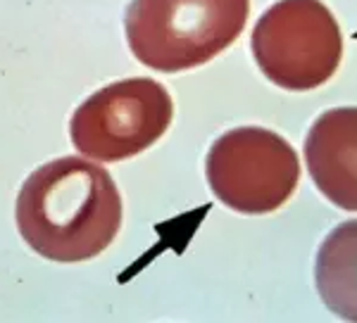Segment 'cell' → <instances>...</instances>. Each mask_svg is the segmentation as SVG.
<instances>
[{
    "label": "cell",
    "instance_id": "6",
    "mask_svg": "<svg viewBox=\"0 0 357 323\" xmlns=\"http://www.w3.org/2000/svg\"><path fill=\"white\" fill-rule=\"evenodd\" d=\"M305 159L321 195L357 212V107L326 109L305 138Z\"/></svg>",
    "mask_w": 357,
    "mask_h": 323
},
{
    "label": "cell",
    "instance_id": "3",
    "mask_svg": "<svg viewBox=\"0 0 357 323\" xmlns=\"http://www.w3.org/2000/svg\"><path fill=\"white\" fill-rule=\"evenodd\" d=\"M252 55L279 88H319L341 65V26L319 0H279L257 19Z\"/></svg>",
    "mask_w": 357,
    "mask_h": 323
},
{
    "label": "cell",
    "instance_id": "1",
    "mask_svg": "<svg viewBox=\"0 0 357 323\" xmlns=\"http://www.w3.org/2000/svg\"><path fill=\"white\" fill-rule=\"evenodd\" d=\"M17 226L36 255L77 264L110 247L122 228V198L112 176L84 157L38 166L17 198Z\"/></svg>",
    "mask_w": 357,
    "mask_h": 323
},
{
    "label": "cell",
    "instance_id": "4",
    "mask_svg": "<svg viewBox=\"0 0 357 323\" xmlns=\"http://www.w3.org/2000/svg\"><path fill=\"white\" fill-rule=\"evenodd\" d=\"M215 198L241 214H269L296 193L301 162L291 143L262 126H241L212 143L205 162Z\"/></svg>",
    "mask_w": 357,
    "mask_h": 323
},
{
    "label": "cell",
    "instance_id": "5",
    "mask_svg": "<svg viewBox=\"0 0 357 323\" xmlns=\"http://www.w3.org/2000/svg\"><path fill=\"white\" fill-rule=\"evenodd\" d=\"M172 117V95L160 81L126 79L84 100L74 112L69 134L84 157L122 162L158 143Z\"/></svg>",
    "mask_w": 357,
    "mask_h": 323
},
{
    "label": "cell",
    "instance_id": "7",
    "mask_svg": "<svg viewBox=\"0 0 357 323\" xmlns=\"http://www.w3.org/2000/svg\"><path fill=\"white\" fill-rule=\"evenodd\" d=\"M314 281L326 307L357 323V219L338 223L319 245Z\"/></svg>",
    "mask_w": 357,
    "mask_h": 323
},
{
    "label": "cell",
    "instance_id": "2",
    "mask_svg": "<svg viewBox=\"0 0 357 323\" xmlns=\"http://www.w3.org/2000/svg\"><path fill=\"white\" fill-rule=\"evenodd\" d=\"M250 0H134L124 31L141 65L158 72L200 67L243 33Z\"/></svg>",
    "mask_w": 357,
    "mask_h": 323
}]
</instances>
